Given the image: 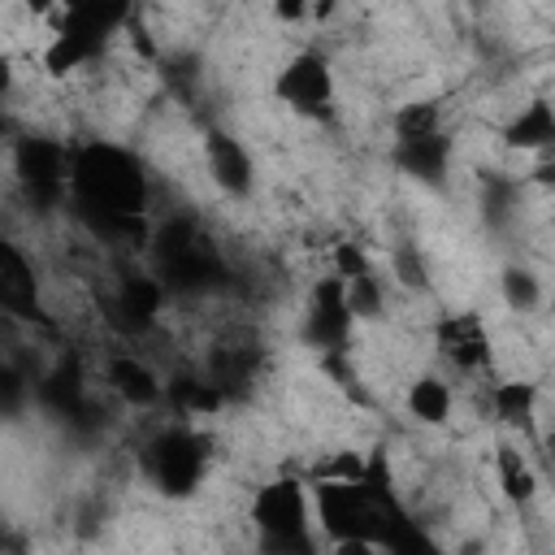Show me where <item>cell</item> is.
<instances>
[{"label":"cell","mask_w":555,"mask_h":555,"mask_svg":"<svg viewBox=\"0 0 555 555\" xmlns=\"http://www.w3.org/2000/svg\"><path fill=\"white\" fill-rule=\"evenodd\" d=\"M325 555H386V551L373 538H330Z\"/></svg>","instance_id":"ba28073f"},{"label":"cell","mask_w":555,"mask_h":555,"mask_svg":"<svg viewBox=\"0 0 555 555\" xmlns=\"http://www.w3.org/2000/svg\"><path fill=\"white\" fill-rule=\"evenodd\" d=\"M199 169L212 182V191L221 199H251L256 182H260V165L247 139H238L234 130H204L199 134Z\"/></svg>","instance_id":"3957f363"},{"label":"cell","mask_w":555,"mask_h":555,"mask_svg":"<svg viewBox=\"0 0 555 555\" xmlns=\"http://www.w3.org/2000/svg\"><path fill=\"white\" fill-rule=\"evenodd\" d=\"M269 91H273L278 108L286 117H295V121H334L338 117V100H343L338 69H334L330 52L317 48V43L291 48L273 69Z\"/></svg>","instance_id":"7a4b0ae2"},{"label":"cell","mask_w":555,"mask_h":555,"mask_svg":"<svg viewBox=\"0 0 555 555\" xmlns=\"http://www.w3.org/2000/svg\"><path fill=\"white\" fill-rule=\"evenodd\" d=\"M243 516L251 529V555H321L312 490L299 473H273L251 486Z\"/></svg>","instance_id":"6da1fadb"},{"label":"cell","mask_w":555,"mask_h":555,"mask_svg":"<svg viewBox=\"0 0 555 555\" xmlns=\"http://www.w3.org/2000/svg\"><path fill=\"white\" fill-rule=\"evenodd\" d=\"M17 61H13V52H4L0 48V104H9L13 95H17Z\"/></svg>","instance_id":"9c48e42d"},{"label":"cell","mask_w":555,"mask_h":555,"mask_svg":"<svg viewBox=\"0 0 555 555\" xmlns=\"http://www.w3.org/2000/svg\"><path fill=\"white\" fill-rule=\"evenodd\" d=\"M499 299H503V308L512 312V317H533L538 308H542V269L533 264V260H507L503 269H499Z\"/></svg>","instance_id":"8992f818"},{"label":"cell","mask_w":555,"mask_h":555,"mask_svg":"<svg viewBox=\"0 0 555 555\" xmlns=\"http://www.w3.org/2000/svg\"><path fill=\"white\" fill-rule=\"evenodd\" d=\"M399 399H403L408 416L421 429H447L455 421V408H460L455 386L442 373H434V369H421L416 377H408L403 390H399Z\"/></svg>","instance_id":"5b68a950"},{"label":"cell","mask_w":555,"mask_h":555,"mask_svg":"<svg viewBox=\"0 0 555 555\" xmlns=\"http://www.w3.org/2000/svg\"><path fill=\"white\" fill-rule=\"evenodd\" d=\"M30 403H35V377L9 356H0V421H17Z\"/></svg>","instance_id":"52a82bcc"},{"label":"cell","mask_w":555,"mask_h":555,"mask_svg":"<svg viewBox=\"0 0 555 555\" xmlns=\"http://www.w3.org/2000/svg\"><path fill=\"white\" fill-rule=\"evenodd\" d=\"M104 395H113L121 408H134V412H147L165 399V382L160 373L152 369V360L134 356V351H108L104 356Z\"/></svg>","instance_id":"277c9868"}]
</instances>
